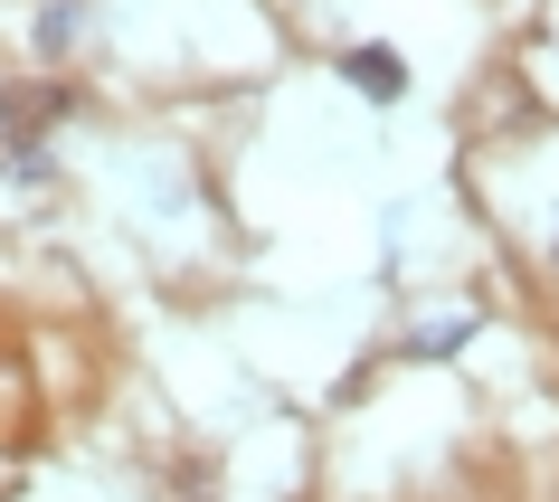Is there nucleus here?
Segmentation results:
<instances>
[{
  "label": "nucleus",
  "mask_w": 559,
  "mask_h": 502,
  "mask_svg": "<svg viewBox=\"0 0 559 502\" xmlns=\"http://www.w3.org/2000/svg\"><path fill=\"white\" fill-rule=\"evenodd\" d=\"M76 115V86L67 76H10L0 86V143L10 152H48V133Z\"/></svg>",
  "instance_id": "obj_1"
},
{
  "label": "nucleus",
  "mask_w": 559,
  "mask_h": 502,
  "mask_svg": "<svg viewBox=\"0 0 559 502\" xmlns=\"http://www.w3.org/2000/svg\"><path fill=\"white\" fill-rule=\"evenodd\" d=\"M342 76H352L370 105H399V95H408V67H399V48H342Z\"/></svg>",
  "instance_id": "obj_2"
},
{
  "label": "nucleus",
  "mask_w": 559,
  "mask_h": 502,
  "mask_svg": "<svg viewBox=\"0 0 559 502\" xmlns=\"http://www.w3.org/2000/svg\"><path fill=\"white\" fill-rule=\"evenodd\" d=\"M76 29H86V0H38V58H67L76 48Z\"/></svg>",
  "instance_id": "obj_3"
},
{
  "label": "nucleus",
  "mask_w": 559,
  "mask_h": 502,
  "mask_svg": "<svg viewBox=\"0 0 559 502\" xmlns=\"http://www.w3.org/2000/svg\"><path fill=\"white\" fill-rule=\"evenodd\" d=\"M465 332H474V323H427V332H408V360H455V351H465Z\"/></svg>",
  "instance_id": "obj_4"
},
{
  "label": "nucleus",
  "mask_w": 559,
  "mask_h": 502,
  "mask_svg": "<svg viewBox=\"0 0 559 502\" xmlns=\"http://www.w3.org/2000/svg\"><path fill=\"white\" fill-rule=\"evenodd\" d=\"M10 180H20V190H38V180H58V162H48V152H10Z\"/></svg>",
  "instance_id": "obj_5"
},
{
  "label": "nucleus",
  "mask_w": 559,
  "mask_h": 502,
  "mask_svg": "<svg viewBox=\"0 0 559 502\" xmlns=\"http://www.w3.org/2000/svg\"><path fill=\"white\" fill-rule=\"evenodd\" d=\"M550 266H559V237H550Z\"/></svg>",
  "instance_id": "obj_6"
}]
</instances>
